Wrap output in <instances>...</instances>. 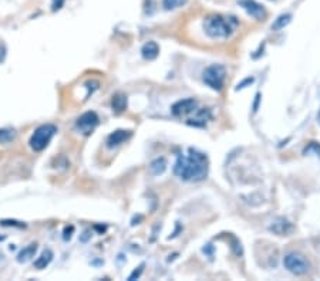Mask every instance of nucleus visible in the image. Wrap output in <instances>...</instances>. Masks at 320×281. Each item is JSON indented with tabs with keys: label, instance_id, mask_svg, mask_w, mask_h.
Segmentation results:
<instances>
[{
	"label": "nucleus",
	"instance_id": "nucleus-2",
	"mask_svg": "<svg viewBox=\"0 0 320 281\" xmlns=\"http://www.w3.org/2000/svg\"><path fill=\"white\" fill-rule=\"evenodd\" d=\"M238 27V20L233 16H221V14H212L208 16L204 22V30L211 39L224 40L232 36L235 29Z\"/></svg>",
	"mask_w": 320,
	"mask_h": 281
},
{
	"label": "nucleus",
	"instance_id": "nucleus-26",
	"mask_svg": "<svg viewBox=\"0 0 320 281\" xmlns=\"http://www.w3.org/2000/svg\"><path fill=\"white\" fill-rule=\"evenodd\" d=\"M249 82H253V79L245 80V81H243L242 84H238V90H240V88H245V85H246V84H249Z\"/></svg>",
	"mask_w": 320,
	"mask_h": 281
},
{
	"label": "nucleus",
	"instance_id": "nucleus-5",
	"mask_svg": "<svg viewBox=\"0 0 320 281\" xmlns=\"http://www.w3.org/2000/svg\"><path fill=\"white\" fill-rule=\"evenodd\" d=\"M283 266L292 274H296V276H303L310 270V263L305 256L299 253H287L283 257Z\"/></svg>",
	"mask_w": 320,
	"mask_h": 281
},
{
	"label": "nucleus",
	"instance_id": "nucleus-16",
	"mask_svg": "<svg viewBox=\"0 0 320 281\" xmlns=\"http://www.w3.org/2000/svg\"><path fill=\"white\" fill-rule=\"evenodd\" d=\"M111 105H113V110H114L115 113H123L127 108V97L124 94H121V92L115 94L114 97H113Z\"/></svg>",
	"mask_w": 320,
	"mask_h": 281
},
{
	"label": "nucleus",
	"instance_id": "nucleus-7",
	"mask_svg": "<svg viewBox=\"0 0 320 281\" xmlns=\"http://www.w3.org/2000/svg\"><path fill=\"white\" fill-rule=\"evenodd\" d=\"M240 7L246 11L255 20H265L266 19V9L256 0H239L238 1Z\"/></svg>",
	"mask_w": 320,
	"mask_h": 281
},
{
	"label": "nucleus",
	"instance_id": "nucleus-17",
	"mask_svg": "<svg viewBox=\"0 0 320 281\" xmlns=\"http://www.w3.org/2000/svg\"><path fill=\"white\" fill-rule=\"evenodd\" d=\"M292 22V14L290 13H285V14H280L277 19H274V22L272 23V30L274 32H279L282 29H285L289 23Z\"/></svg>",
	"mask_w": 320,
	"mask_h": 281
},
{
	"label": "nucleus",
	"instance_id": "nucleus-4",
	"mask_svg": "<svg viewBox=\"0 0 320 281\" xmlns=\"http://www.w3.org/2000/svg\"><path fill=\"white\" fill-rule=\"evenodd\" d=\"M225 79H227V68L222 64H212V66L205 68V71L202 74L204 82L209 88L215 91H221L224 88Z\"/></svg>",
	"mask_w": 320,
	"mask_h": 281
},
{
	"label": "nucleus",
	"instance_id": "nucleus-21",
	"mask_svg": "<svg viewBox=\"0 0 320 281\" xmlns=\"http://www.w3.org/2000/svg\"><path fill=\"white\" fill-rule=\"evenodd\" d=\"M0 225L4 226V227H19V229H24L26 225L22 222H17V220H10V219H4V220H0Z\"/></svg>",
	"mask_w": 320,
	"mask_h": 281
},
{
	"label": "nucleus",
	"instance_id": "nucleus-12",
	"mask_svg": "<svg viewBox=\"0 0 320 281\" xmlns=\"http://www.w3.org/2000/svg\"><path fill=\"white\" fill-rule=\"evenodd\" d=\"M36 253H37V243H30L27 247H24L23 250L19 251L16 260H17V263L24 264V263H27V261H30V260L33 259L36 256Z\"/></svg>",
	"mask_w": 320,
	"mask_h": 281
},
{
	"label": "nucleus",
	"instance_id": "nucleus-14",
	"mask_svg": "<svg viewBox=\"0 0 320 281\" xmlns=\"http://www.w3.org/2000/svg\"><path fill=\"white\" fill-rule=\"evenodd\" d=\"M53 257H54V253L50 250V248H46L43 250V253L37 257V260L35 261V267L37 270H43L48 267V264L53 261Z\"/></svg>",
	"mask_w": 320,
	"mask_h": 281
},
{
	"label": "nucleus",
	"instance_id": "nucleus-13",
	"mask_svg": "<svg viewBox=\"0 0 320 281\" xmlns=\"http://www.w3.org/2000/svg\"><path fill=\"white\" fill-rule=\"evenodd\" d=\"M141 54L145 60H155L160 54V45L157 44L155 41H148V43L142 45Z\"/></svg>",
	"mask_w": 320,
	"mask_h": 281
},
{
	"label": "nucleus",
	"instance_id": "nucleus-1",
	"mask_svg": "<svg viewBox=\"0 0 320 281\" xmlns=\"http://www.w3.org/2000/svg\"><path fill=\"white\" fill-rule=\"evenodd\" d=\"M208 158L205 154L189 148L186 154H178L174 173L186 182H199L208 176Z\"/></svg>",
	"mask_w": 320,
	"mask_h": 281
},
{
	"label": "nucleus",
	"instance_id": "nucleus-15",
	"mask_svg": "<svg viewBox=\"0 0 320 281\" xmlns=\"http://www.w3.org/2000/svg\"><path fill=\"white\" fill-rule=\"evenodd\" d=\"M167 169V159L165 158H157L151 162L149 165V172L154 175V176H158L162 175Z\"/></svg>",
	"mask_w": 320,
	"mask_h": 281
},
{
	"label": "nucleus",
	"instance_id": "nucleus-22",
	"mask_svg": "<svg viewBox=\"0 0 320 281\" xmlns=\"http://www.w3.org/2000/svg\"><path fill=\"white\" fill-rule=\"evenodd\" d=\"M64 3H66V0H51V11L53 13L60 11L64 7Z\"/></svg>",
	"mask_w": 320,
	"mask_h": 281
},
{
	"label": "nucleus",
	"instance_id": "nucleus-23",
	"mask_svg": "<svg viewBox=\"0 0 320 281\" xmlns=\"http://www.w3.org/2000/svg\"><path fill=\"white\" fill-rule=\"evenodd\" d=\"M73 232H74V227H73V226H67V227L64 229V232H63V239H64L66 241L70 240L71 236H73Z\"/></svg>",
	"mask_w": 320,
	"mask_h": 281
},
{
	"label": "nucleus",
	"instance_id": "nucleus-6",
	"mask_svg": "<svg viewBox=\"0 0 320 281\" xmlns=\"http://www.w3.org/2000/svg\"><path fill=\"white\" fill-rule=\"evenodd\" d=\"M100 122V118L98 115L94 113V111H87L83 115H80L76 121V128L80 131L81 134L84 135H90L92 134V131L95 129V126Z\"/></svg>",
	"mask_w": 320,
	"mask_h": 281
},
{
	"label": "nucleus",
	"instance_id": "nucleus-9",
	"mask_svg": "<svg viewBox=\"0 0 320 281\" xmlns=\"http://www.w3.org/2000/svg\"><path fill=\"white\" fill-rule=\"evenodd\" d=\"M133 135V132L131 131H126V129H117L114 132H111L110 135L107 136V141H105V144H107V148H117V146H120L121 144H124L126 141H128L130 138Z\"/></svg>",
	"mask_w": 320,
	"mask_h": 281
},
{
	"label": "nucleus",
	"instance_id": "nucleus-25",
	"mask_svg": "<svg viewBox=\"0 0 320 281\" xmlns=\"http://www.w3.org/2000/svg\"><path fill=\"white\" fill-rule=\"evenodd\" d=\"M6 54H7L6 45L0 44V63H3V61H4V58H6Z\"/></svg>",
	"mask_w": 320,
	"mask_h": 281
},
{
	"label": "nucleus",
	"instance_id": "nucleus-28",
	"mask_svg": "<svg viewBox=\"0 0 320 281\" xmlns=\"http://www.w3.org/2000/svg\"><path fill=\"white\" fill-rule=\"evenodd\" d=\"M4 239H6V237H4V236H0V243H1V241H3Z\"/></svg>",
	"mask_w": 320,
	"mask_h": 281
},
{
	"label": "nucleus",
	"instance_id": "nucleus-10",
	"mask_svg": "<svg viewBox=\"0 0 320 281\" xmlns=\"http://www.w3.org/2000/svg\"><path fill=\"white\" fill-rule=\"evenodd\" d=\"M212 120V114L208 108H196L194 111V117L188 118V124L194 126H205L208 121Z\"/></svg>",
	"mask_w": 320,
	"mask_h": 281
},
{
	"label": "nucleus",
	"instance_id": "nucleus-8",
	"mask_svg": "<svg viewBox=\"0 0 320 281\" xmlns=\"http://www.w3.org/2000/svg\"><path fill=\"white\" fill-rule=\"evenodd\" d=\"M196 108H198V102L192 100V98H186V100L175 102L172 105V114L175 117H183V115L192 114Z\"/></svg>",
	"mask_w": 320,
	"mask_h": 281
},
{
	"label": "nucleus",
	"instance_id": "nucleus-19",
	"mask_svg": "<svg viewBox=\"0 0 320 281\" xmlns=\"http://www.w3.org/2000/svg\"><path fill=\"white\" fill-rule=\"evenodd\" d=\"M188 3V0H162V7L165 10H174L178 7H183Z\"/></svg>",
	"mask_w": 320,
	"mask_h": 281
},
{
	"label": "nucleus",
	"instance_id": "nucleus-20",
	"mask_svg": "<svg viewBox=\"0 0 320 281\" xmlns=\"http://www.w3.org/2000/svg\"><path fill=\"white\" fill-rule=\"evenodd\" d=\"M303 154H305L306 157H308V155H315V157L320 158V144H318V142H310V144L305 148Z\"/></svg>",
	"mask_w": 320,
	"mask_h": 281
},
{
	"label": "nucleus",
	"instance_id": "nucleus-27",
	"mask_svg": "<svg viewBox=\"0 0 320 281\" xmlns=\"http://www.w3.org/2000/svg\"><path fill=\"white\" fill-rule=\"evenodd\" d=\"M89 237H90V235H89V232H84V236L81 237V241H83V243H86Z\"/></svg>",
	"mask_w": 320,
	"mask_h": 281
},
{
	"label": "nucleus",
	"instance_id": "nucleus-24",
	"mask_svg": "<svg viewBox=\"0 0 320 281\" xmlns=\"http://www.w3.org/2000/svg\"><path fill=\"white\" fill-rule=\"evenodd\" d=\"M142 267H144V264H141L139 267H138V270H134L133 273H131V276L128 277V280H136V279H138L139 276H141V273H142Z\"/></svg>",
	"mask_w": 320,
	"mask_h": 281
},
{
	"label": "nucleus",
	"instance_id": "nucleus-11",
	"mask_svg": "<svg viewBox=\"0 0 320 281\" xmlns=\"http://www.w3.org/2000/svg\"><path fill=\"white\" fill-rule=\"evenodd\" d=\"M271 230L276 233V235H279V236H283V235H289V233H292V230H293V226L290 225L286 219L283 217H280V219H276L272 226H271Z\"/></svg>",
	"mask_w": 320,
	"mask_h": 281
},
{
	"label": "nucleus",
	"instance_id": "nucleus-18",
	"mask_svg": "<svg viewBox=\"0 0 320 281\" xmlns=\"http://www.w3.org/2000/svg\"><path fill=\"white\" fill-rule=\"evenodd\" d=\"M17 132L13 128H0V144L6 145L16 139Z\"/></svg>",
	"mask_w": 320,
	"mask_h": 281
},
{
	"label": "nucleus",
	"instance_id": "nucleus-3",
	"mask_svg": "<svg viewBox=\"0 0 320 281\" xmlns=\"http://www.w3.org/2000/svg\"><path fill=\"white\" fill-rule=\"evenodd\" d=\"M57 134V126L54 124H43L40 125L39 128H36L33 135L30 136V148L35 152H42L45 151L50 141L53 139V136Z\"/></svg>",
	"mask_w": 320,
	"mask_h": 281
},
{
	"label": "nucleus",
	"instance_id": "nucleus-29",
	"mask_svg": "<svg viewBox=\"0 0 320 281\" xmlns=\"http://www.w3.org/2000/svg\"><path fill=\"white\" fill-rule=\"evenodd\" d=\"M319 121H320V114H319Z\"/></svg>",
	"mask_w": 320,
	"mask_h": 281
}]
</instances>
